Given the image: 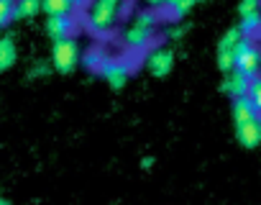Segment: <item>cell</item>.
<instances>
[{
	"label": "cell",
	"mask_w": 261,
	"mask_h": 205,
	"mask_svg": "<svg viewBox=\"0 0 261 205\" xmlns=\"http://www.w3.org/2000/svg\"><path fill=\"white\" fill-rule=\"evenodd\" d=\"M233 126H236V139L243 149H256L261 144V113L253 108V102L246 97L233 100Z\"/></svg>",
	"instance_id": "1"
},
{
	"label": "cell",
	"mask_w": 261,
	"mask_h": 205,
	"mask_svg": "<svg viewBox=\"0 0 261 205\" xmlns=\"http://www.w3.org/2000/svg\"><path fill=\"white\" fill-rule=\"evenodd\" d=\"M251 82H253L251 77H246V74H241V72H236V69H233V72H228V74H225V80H223V85H220V87H223V92H228V95L236 100V97H246V95H248Z\"/></svg>",
	"instance_id": "10"
},
{
	"label": "cell",
	"mask_w": 261,
	"mask_h": 205,
	"mask_svg": "<svg viewBox=\"0 0 261 205\" xmlns=\"http://www.w3.org/2000/svg\"><path fill=\"white\" fill-rule=\"evenodd\" d=\"M18 59V49H16V39L13 36H3L0 39V72H6L16 64Z\"/></svg>",
	"instance_id": "11"
},
{
	"label": "cell",
	"mask_w": 261,
	"mask_h": 205,
	"mask_svg": "<svg viewBox=\"0 0 261 205\" xmlns=\"http://www.w3.org/2000/svg\"><path fill=\"white\" fill-rule=\"evenodd\" d=\"M146 6H149L151 11H164V8H167V0H146Z\"/></svg>",
	"instance_id": "19"
},
{
	"label": "cell",
	"mask_w": 261,
	"mask_h": 205,
	"mask_svg": "<svg viewBox=\"0 0 261 205\" xmlns=\"http://www.w3.org/2000/svg\"><path fill=\"white\" fill-rule=\"evenodd\" d=\"M238 29H241V34H243V36L253 39V36L261 31V11H256V13H248V16H241V23H238Z\"/></svg>",
	"instance_id": "14"
},
{
	"label": "cell",
	"mask_w": 261,
	"mask_h": 205,
	"mask_svg": "<svg viewBox=\"0 0 261 205\" xmlns=\"http://www.w3.org/2000/svg\"><path fill=\"white\" fill-rule=\"evenodd\" d=\"M74 29H77L74 16H51V18L46 21V34H49V39H51V41L69 39Z\"/></svg>",
	"instance_id": "9"
},
{
	"label": "cell",
	"mask_w": 261,
	"mask_h": 205,
	"mask_svg": "<svg viewBox=\"0 0 261 205\" xmlns=\"http://www.w3.org/2000/svg\"><path fill=\"white\" fill-rule=\"evenodd\" d=\"M100 74L105 77V82L113 87V90H120L125 87L128 77H130V67L123 62V59H105L100 64Z\"/></svg>",
	"instance_id": "7"
},
{
	"label": "cell",
	"mask_w": 261,
	"mask_h": 205,
	"mask_svg": "<svg viewBox=\"0 0 261 205\" xmlns=\"http://www.w3.org/2000/svg\"><path fill=\"white\" fill-rule=\"evenodd\" d=\"M80 64V46L77 41L69 36V39H59L51 44V67L59 72V74H69L74 72Z\"/></svg>",
	"instance_id": "5"
},
{
	"label": "cell",
	"mask_w": 261,
	"mask_h": 205,
	"mask_svg": "<svg viewBox=\"0 0 261 205\" xmlns=\"http://www.w3.org/2000/svg\"><path fill=\"white\" fill-rule=\"evenodd\" d=\"M236 72H241V74H246V77H251V80L261 74V46H258L253 39H248V36H243V41H241V46H238Z\"/></svg>",
	"instance_id": "6"
},
{
	"label": "cell",
	"mask_w": 261,
	"mask_h": 205,
	"mask_svg": "<svg viewBox=\"0 0 261 205\" xmlns=\"http://www.w3.org/2000/svg\"><path fill=\"white\" fill-rule=\"evenodd\" d=\"M248 100L253 102V108L261 113V74L253 77V82H251V87H248Z\"/></svg>",
	"instance_id": "17"
},
{
	"label": "cell",
	"mask_w": 261,
	"mask_h": 205,
	"mask_svg": "<svg viewBox=\"0 0 261 205\" xmlns=\"http://www.w3.org/2000/svg\"><path fill=\"white\" fill-rule=\"evenodd\" d=\"M41 11V0H16L13 18H34Z\"/></svg>",
	"instance_id": "15"
},
{
	"label": "cell",
	"mask_w": 261,
	"mask_h": 205,
	"mask_svg": "<svg viewBox=\"0 0 261 205\" xmlns=\"http://www.w3.org/2000/svg\"><path fill=\"white\" fill-rule=\"evenodd\" d=\"M120 0H92L87 8V26L95 34H108L118 21Z\"/></svg>",
	"instance_id": "3"
},
{
	"label": "cell",
	"mask_w": 261,
	"mask_h": 205,
	"mask_svg": "<svg viewBox=\"0 0 261 205\" xmlns=\"http://www.w3.org/2000/svg\"><path fill=\"white\" fill-rule=\"evenodd\" d=\"M156 26H159V13H156V11L149 8V11L139 13V18L130 23V26L125 29V34H123L125 46H128V49H136V52H144V49L151 44Z\"/></svg>",
	"instance_id": "2"
},
{
	"label": "cell",
	"mask_w": 261,
	"mask_h": 205,
	"mask_svg": "<svg viewBox=\"0 0 261 205\" xmlns=\"http://www.w3.org/2000/svg\"><path fill=\"white\" fill-rule=\"evenodd\" d=\"M77 8L74 0H41V11L51 18V16H72V11Z\"/></svg>",
	"instance_id": "12"
},
{
	"label": "cell",
	"mask_w": 261,
	"mask_h": 205,
	"mask_svg": "<svg viewBox=\"0 0 261 205\" xmlns=\"http://www.w3.org/2000/svg\"><path fill=\"white\" fill-rule=\"evenodd\" d=\"M0 205H8V202H6V200H3V197H0Z\"/></svg>",
	"instance_id": "23"
},
{
	"label": "cell",
	"mask_w": 261,
	"mask_h": 205,
	"mask_svg": "<svg viewBox=\"0 0 261 205\" xmlns=\"http://www.w3.org/2000/svg\"><path fill=\"white\" fill-rule=\"evenodd\" d=\"M197 3H200V0H197Z\"/></svg>",
	"instance_id": "24"
},
{
	"label": "cell",
	"mask_w": 261,
	"mask_h": 205,
	"mask_svg": "<svg viewBox=\"0 0 261 205\" xmlns=\"http://www.w3.org/2000/svg\"><path fill=\"white\" fill-rule=\"evenodd\" d=\"M46 72H49V67H46V64H39V67L31 69V77H36V74H46Z\"/></svg>",
	"instance_id": "21"
},
{
	"label": "cell",
	"mask_w": 261,
	"mask_h": 205,
	"mask_svg": "<svg viewBox=\"0 0 261 205\" xmlns=\"http://www.w3.org/2000/svg\"><path fill=\"white\" fill-rule=\"evenodd\" d=\"M167 36H169V39H179V36H185V26H172V29L167 31Z\"/></svg>",
	"instance_id": "20"
},
{
	"label": "cell",
	"mask_w": 261,
	"mask_h": 205,
	"mask_svg": "<svg viewBox=\"0 0 261 205\" xmlns=\"http://www.w3.org/2000/svg\"><path fill=\"white\" fill-rule=\"evenodd\" d=\"M146 69H149L154 77H167V74L174 69V52H172V49H164V46H156V49L146 57Z\"/></svg>",
	"instance_id": "8"
},
{
	"label": "cell",
	"mask_w": 261,
	"mask_h": 205,
	"mask_svg": "<svg viewBox=\"0 0 261 205\" xmlns=\"http://www.w3.org/2000/svg\"><path fill=\"white\" fill-rule=\"evenodd\" d=\"M151 164H154V162H151V157H146V159L141 162V167H144V169H151Z\"/></svg>",
	"instance_id": "22"
},
{
	"label": "cell",
	"mask_w": 261,
	"mask_h": 205,
	"mask_svg": "<svg viewBox=\"0 0 261 205\" xmlns=\"http://www.w3.org/2000/svg\"><path fill=\"white\" fill-rule=\"evenodd\" d=\"M241 41H243V34H241L238 26L228 29V31L220 36V41H218V54H215V62H218V69H220V72L228 74V72L236 69V57H238Z\"/></svg>",
	"instance_id": "4"
},
{
	"label": "cell",
	"mask_w": 261,
	"mask_h": 205,
	"mask_svg": "<svg viewBox=\"0 0 261 205\" xmlns=\"http://www.w3.org/2000/svg\"><path fill=\"white\" fill-rule=\"evenodd\" d=\"M195 6H197V0H167V8H164V13H167L169 18L179 21V18H185V16H187Z\"/></svg>",
	"instance_id": "13"
},
{
	"label": "cell",
	"mask_w": 261,
	"mask_h": 205,
	"mask_svg": "<svg viewBox=\"0 0 261 205\" xmlns=\"http://www.w3.org/2000/svg\"><path fill=\"white\" fill-rule=\"evenodd\" d=\"M258 6H261V0H241V3H238V13H241V16L256 13V11H258Z\"/></svg>",
	"instance_id": "18"
},
{
	"label": "cell",
	"mask_w": 261,
	"mask_h": 205,
	"mask_svg": "<svg viewBox=\"0 0 261 205\" xmlns=\"http://www.w3.org/2000/svg\"><path fill=\"white\" fill-rule=\"evenodd\" d=\"M13 11H16V0H0V29L13 21Z\"/></svg>",
	"instance_id": "16"
}]
</instances>
